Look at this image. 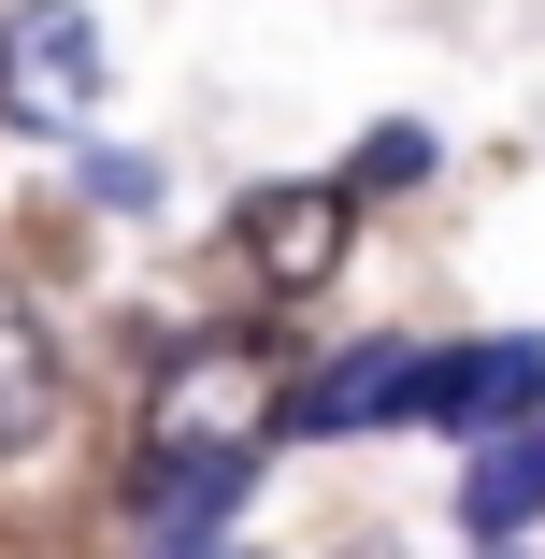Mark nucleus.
<instances>
[{"label":"nucleus","instance_id":"obj_7","mask_svg":"<svg viewBox=\"0 0 545 559\" xmlns=\"http://www.w3.org/2000/svg\"><path fill=\"white\" fill-rule=\"evenodd\" d=\"M460 516H474V531L545 516V430H531V444H488V460H474V488H460Z\"/></svg>","mask_w":545,"mask_h":559},{"label":"nucleus","instance_id":"obj_5","mask_svg":"<svg viewBox=\"0 0 545 559\" xmlns=\"http://www.w3.org/2000/svg\"><path fill=\"white\" fill-rule=\"evenodd\" d=\"M58 330H44V301L29 287H0V460H29V444L58 430Z\"/></svg>","mask_w":545,"mask_h":559},{"label":"nucleus","instance_id":"obj_6","mask_svg":"<svg viewBox=\"0 0 545 559\" xmlns=\"http://www.w3.org/2000/svg\"><path fill=\"white\" fill-rule=\"evenodd\" d=\"M416 373H430L416 345H359V359H331V373H316L287 416H301V430H374V416H416Z\"/></svg>","mask_w":545,"mask_h":559},{"label":"nucleus","instance_id":"obj_4","mask_svg":"<svg viewBox=\"0 0 545 559\" xmlns=\"http://www.w3.org/2000/svg\"><path fill=\"white\" fill-rule=\"evenodd\" d=\"M416 416L446 430H488V416H545V345H460L416 373Z\"/></svg>","mask_w":545,"mask_h":559},{"label":"nucleus","instance_id":"obj_2","mask_svg":"<svg viewBox=\"0 0 545 559\" xmlns=\"http://www.w3.org/2000/svg\"><path fill=\"white\" fill-rule=\"evenodd\" d=\"M345 230H359V201H345V187H245L230 259H245L273 301H301V287H331V273H345Z\"/></svg>","mask_w":545,"mask_h":559},{"label":"nucleus","instance_id":"obj_1","mask_svg":"<svg viewBox=\"0 0 545 559\" xmlns=\"http://www.w3.org/2000/svg\"><path fill=\"white\" fill-rule=\"evenodd\" d=\"M287 430V359L245 345V330H201V345H173V373L144 388V460H259V444Z\"/></svg>","mask_w":545,"mask_h":559},{"label":"nucleus","instance_id":"obj_8","mask_svg":"<svg viewBox=\"0 0 545 559\" xmlns=\"http://www.w3.org/2000/svg\"><path fill=\"white\" fill-rule=\"evenodd\" d=\"M416 173H430V130H374L359 173H345V201H359V187H416Z\"/></svg>","mask_w":545,"mask_h":559},{"label":"nucleus","instance_id":"obj_3","mask_svg":"<svg viewBox=\"0 0 545 559\" xmlns=\"http://www.w3.org/2000/svg\"><path fill=\"white\" fill-rule=\"evenodd\" d=\"M0 100H15V116H86L100 100V29L72 15V0L0 15Z\"/></svg>","mask_w":545,"mask_h":559}]
</instances>
